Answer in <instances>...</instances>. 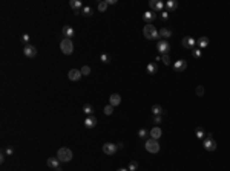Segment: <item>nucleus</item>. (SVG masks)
Instances as JSON below:
<instances>
[{
    "label": "nucleus",
    "mask_w": 230,
    "mask_h": 171,
    "mask_svg": "<svg viewBox=\"0 0 230 171\" xmlns=\"http://www.w3.org/2000/svg\"><path fill=\"white\" fill-rule=\"evenodd\" d=\"M166 8H167V11H175L178 8V3L175 2V0H169V2L166 3Z\"/></svg>",
    "instance_id": "22"
},
{
    "label": "nucleus",
    "mask_w": 230,
    "mask_h": 171,
    "mask_svg": "<svg viewBox=\"0 0 230 171\" xmlns=\"http://www.w3.org/2000/svg\"><path fill=\"white\" fill-rule=\"evenodd\" d=\"M5 153H6V154H8V156H11L12 153H14V148H12V147H8V148H6V150H5Z\"/></svg>",
    "instance_id": "38"
},
{
    "label": "nucleus",
    "mask_w": 230,
    "mask_h": 171,
    "mask_svg": "<svg viewBox=\"0 0 230 171\" xmlns=\"http://www.w3.org/2000/svg\"><path fill=\"white\" fill-rule=\"evenodd\" d=\"M22 42H25V43H28V42H29V35H28V34H25V35L22 37Z\"/></svg>",
    "instance_id": "39"
},
{
    "label": "nucleus",
    "mask_w": 230,
    "mask_h": 171,
    "mask_svg": "<svg viewBox=\"0 0 230 171\" xmlns=\"http://www.w3.org/2000/svg\"><path fill=\"white\" fill-rule=\"evenodd\" d=\"M186 69H187V61H186V60H178V61H175V64H173V70H175V72L181 73V72H184Z\"/></svg>",
    "instance_id": "7"
},
{
    "label": "nucleus",
    "mask_w": 230,
    "mask_h": 171,
    "mask_svg": "<svg viewBox=\"0 0 230 171\" xmlns=\"http://www.w3.org/2000/svg\"><path fill=\"white\" fill-rule=\"evenodd\" d=\"M195 92H197V95H198V96H202V95H204V87H202V86H198V87H197V90H195Z\"/></svg>",
    "instance_id": "34"
},
{
    "label": "nucleus",
    "mask_w": 230,
    "mask_h": 171,
    "mask_svg": "<svg viewBox=\"0 0 230 171\" xmlns=\"http://www.w3.org/2000/svg\"><path fill=\"white\" fill-rule=\"evenodd\" d=\"M60 49H62V52L65 53V55H71V53L74 52L72 40L71 38H63L62 42H60Z\"/></svg>",
    "instance_id": "3"
},
{
    "label": "nucleus",
    "mask_w": 230,
    "mask_h": 171,
    "mask_svg": "<svg viewBox=\"0 0 230 171\" xmlns=\"http://www.w3.org/2000/svg\"><path fill=\"white\" fill-rule=\"evenodd\" d=\"M204 134H206V133H204V130H202L201 127L197 128V138H198V139H204Z\"/></svg>",
    "instance_id": "29"
},
{
    "label": "nucleus",
    "mask_w": 230,
    "mask_h": 171,
    "mask_svg": "<svg viewBox=\"0 0 230 171\" xmlns=\"http://www.w3.org/2000/svg\"><path fill=\"white\" fill-rule=\"evenodd\" d=\"M157 49H158V52L163 53V55H167L169 51H170V44H169V42H166V40H160L158 44H157Z\"/></svg>",
    "instance_id": "6"
},
{
    "label": "nucleus",
    "mask_w": 230,
    "mask_h": 171,
    "mask_svg": "<svg viewBox=\"0 0 230 171\" xmlns=\"http://www.w3.org/2000/svg\"><path fill=\"white\" fill-rule=\"evenodd\" d=\"M72 157H74L72 151H71L69 148H66V147H62V148L57 151V159H58L60 162H69Z\"/></svg>",
    "instance_id": "2"
},
{
    "label": "nucleus",
    "mask_w": 230,
    "mask_h": 171,
    "mask_svg": "<svg viewBox=\"0 0 230 171\" xmlns=\"http://www.w3.org/2000/svg\"><path fill=\"white\" fill-rule=\"evenodd\" d=\"M146 70H147L149 75H155V73L158 72V66H157V63H149L147 67H146Z\"/></svg>",
    "instance_id": "19"
},
{
    "label": "nucleus",
    "mask_w": 230,
    "mask_h": 171,
    "mask_svg": "<svg viewBox=\"0 0 230 171\" xmlns=\"http://www.w3.org/2000/svg\"><path fill=\"white\" fill-rule=\"evenodd\" d=\"M103 112H104V115H112V113H114V106H111V104L104 106Z\"/></svg>",
    "instance_id": "26"
},
{
    "label": "nucleus",
    "mask_w": 230,
    "mask_h": 171,
    "mask_svg": "<svg viewBox=\"0 0 230 171\" xmlns=\"http://www.w3.org/2000/svg\"><path fill=\"white\" fill-rule=\"evenodd\" d=\"M62 32H63V37L65 38H72L74 35H75V31H74L72 26H65Z\"/></svg>",
    "instance_id": "16"
},
{
    "label": "nucleus",
    "mask_w": 230,
    "mask_h": 171,
    "mask_svg": "<svg viewBox=\"0 0 230 171\" xmlns=\"http://www.w3.org/2000/svg\"><path fill=\"white\" fill-rule=\"evenodd\" d=\"M146 150L149 153H158L160 151V144L157 139H147L146 141Z\"/></svg>",
    "instance_id": "5"
},
{
    "label": "nucleus",
    "mask_w": 230,
    "mask_h": 171,
    "mask_svg": "<svg viewBox=\"0 0 230 171\" xmlns=\"http://www.w3.org/2000/svg\"><path fill=\"white\" fill-rule=\"evenodd\" d=\"M83 112H84L87 116H91V115L94 113V107H92L91 104H84V106H83Z\"/></svg>",
    "instance_id": "24"
},
{
    "label": "nucleus",
    "mask_w": 230,
    "mask_h": 171,
    "mask_svg": "<svg viewBox=\"0 0 230 171\" xmlns=\"http://www.w3.org/2000/svg\"><path fill=\"white\" fill-rule=\"evenodd\" d=\"M117 171H129V170H126V168H120V170H117Z\"/></svg>",
    "instance_id": "42"
},
{
    "label": "nucleus",
    "mask_w": 230,
    "mask_h": 171,
    "mask_svg": "<svg viewBox=\"0 0 230 171\" xmlns=\"http://www.w3.org/2000/svg\"><path fill=\"white\" fill-rule=\"evenodd\" d=\"M153 122H155V124H160V122H161V116H153Z\"/></svg>",
    "instance_id": "40"
},
{
    "label": "nucleus",
    "mask_w": 230,
    "mask_h": 171,
    "mask_svg": "<svg viewBox=\"0 0 230 171\" xmlns=\"http://www.w3.org/2000/svg\"><path fill=\"white\" fill-rule=\"evenodd\" d=\"M83 15H84V17H91V15H92V8H89V6H84V8H83Z\"/></svg>",
    "instance_id": "27"
},
{
    "label": "nucleus",
    "mask_w": 230,
    "mask_h": 171,
    "mask_svg": "<svg viewBox=\"0 0 230 171\" xmlns=\"http://www.w3.org/2000/svg\"><path fill=\"white\" fill-rule=\"evenodd\" d=\"M137 168H138V163L135 162V160H132V162L129 163V171H135Z\"/></svg>",
    "instance_id": "33"
},
{
    "label": "nucleus",
    "mask_w": 230,
    "mask_h": 171,
    "mask_svg": "<svg viewBox=\"0 0 230 171\" xmlns=\"http://www.w3.org/2000/svg\"><path fill=\"white\" fill-rule=\"evenodd\" d=\"M161 61H163V63H164L166 66H169V63H170V58H169V53H167V55H163V57H161Z\"/></svg>",
    "instance_id": "35"
},
{
    "label": "nucleus",
    "mask_w": 230,
    "mask_h": 171,
    "mask_svg": "<svg viewBox=\"0 0 230 171\" xmlns=\"http://www.w3.org/2000/svg\"><path fill=\"white\" fill-rule=\"evenodd\" d=\"M120 102H121V96H120V95L118 93H112L111 98H109V104L114 106V107H117V106H120Z\"/></svg>",
    "instance_id": "17"
},
{
    "label": "nucleus",
    "mask_w": 230,
    "mask_h": 171,
    "mask_svg": "<svg viewBox=\"0 0 230 171\" xmlns=\"http://www.w3.org/2000/svg\"><path fill=\"white\" fill-rule=\"evenodd\" d=\"M161 18H163V20H167V18H169V11H163V12H161Z\"/></svg>",
    "instance_id": "37"
},
{
    "label": "nucleus",
    "mask_w": 230,
    "mask_h": 171,
    "mask_svg": "<svg viewBox=\"0 0 230 171\" xmlns=\"http://www.w3.org/2000/svg\"><path fill=\"white\" fill-rule=\"evenodd\" d=\"M80 70H82L83 75H89V73H91V67H89V66H83Z\"/></svg>",
    "instance_id": "32"
},
{
    "label": "nucleus",
    "mask_w": 230,
    "mask_h": 171,
    "mask_svg": "<svg viewBox=\"0 0 230 171\" xmlns=\"http://www.w3.org/2000/svg\"><path fill=\"white\" fill-rule=\"evenodd\" d=\"M160 37H164V38H169V37H172V32L169 31L167 28H163V29H160Z\"/></svg>",
    "instance_id": "23"
},
{
    "label": "nucleus",
    "mask_w": 230,
    "mask_h": 171,
    "mask_svg": "<svg viewBox=\"0 0 230 171\" xmlns=\"http://www.w3.org/2000/svg\"><path fill=\"white\" fill-rule=\"evenodd\" d=\"M181 44L184 46L186 49H193L195 44H197V42L193 40V37H184V38H182V42H181Z\"/></svg>",
    "instance_id": "12"
},
{
    "label": "nucleus",
    "mask_w": 230,
    "mask_h": 171,
    "mask_svg": "<svg viewBox=\"0 0 230 171\" xmlns=\"http://www.w3.org/2000/svg\"><path fill=\"white\" fill-rule=\"evenodd\" d=\"M118 150V147L115 145V144H112V142H106L104 145H103V151L106 153V154H115V151Z\"/></svg>",
    "instance_id": "8"
},
{
    "label": "nucleus",
    "mask_w": 230,
    "mask_h": 171,
    "mask_svg": "<svg viewBox=\"0 0 230 171\" xmlns=\"http://www.w3.org/2000/svg\"><path fill=\"white\" fill-rule=\"evenodd\" d=\"M197 43H198V46H199V49H206V47L209 46V38H207V37H201Z\"/></svg>",
    "instance_id": "21"
},
{
    "label": "nucleus",
    "mask_w": 230,
    "mask_h": 171,
    "mask_svg": "<svg viewBox=\"0 0 230 171\" xmlns=\"http://www.w3.org/2000/svg\"><path fill=\"white\" fill-rule=\"evenodd\" d=\"M69 5H71V8L75 11V12H80V8H82V2H80V0H71L69 2Z\"/></svg>",
    "instance_id": "20"
},
{
    "label": "nucleus",
    "mask_w": 230,
    "mask_h": 171,
    "mask_svg": "<svg viewBox=\"0 0 230 171\" xmlns=\"http://www.w3.org/2000/svg\"><path fill=\"white\" fill-rule=\"evenodd\" d=\"M161 134H163V132H161V128L160 127H153L152 130H150V136H152V139H160L161 138Z\"/></svg>",
    "instance_id": "18"
},
{
    "label": "nucleus",
    "mask_w": 230,
    "mask_h": 171,
    "mask_svg": "<svg viewBox=\"0 0 230 171\" xmlns=\"http://www.w3.org/2000/svg\"><path fill=\"white\" fill-rule=\"evenodd\" d=\"M192 55H193L195 58H201L202 52H201V49H193V51H192Z\"/></svg>",
    "instance_id": "30"
},
{
    "label": "nucleus",
    "mask_w": 230,
    "mask_h": 171,
    "mask_svg": "<svg viewBox=\"0 0 230 171\" xmlns=\"http://www.w3.org/2000/svg\"><path fill=\"white\" fill-rule=\"evenodd\" d=\"M204 148L207 150V151H215L216 150V141L213 139L212 133H209L204 138Z\"/></svg>",
    "instance_id": "4"
},
{
    "label": "nucleus",
    "mask_w": 230,
    "mask_h": 171,
    "mask_svg": "<svg viewBox=\"0 0 230 171\" xmlns=\"http://www.w3.org/2000/svg\"><path fill=\"white\" fill-rule=\"evenodd\" d=\"M143 34L147 40H157L160 37V31H157L153 25H146L143 28Z\"/></svg>",
    "instance_id": "1"
},
{
    "label": "nucleus",
    "mask_w": 230,
    "mask_h": 171,
    "mask_svg": "<svg viewBox=\"0 0 230 171\" xmlns=\"http://www.w3.org/2000/svg\"><path fill=\"white\" fill-rule=\"evenodd\" d=\"M149 6H150V9L152 11H160V12H163V8H164V3L163 2H160V0H150L149 2Z\"/></svg>",
    "instance_id": "9"
},
{
    "label": "nucleus",
    "mask_w": 230,
    "mask_h": 171,
    "mask_svg": "<svg viewBox=\"0 0 230 171\" xmlns=\"http://www.w3.org/2000/svg\"><path fill=\"white\" fill-rule=\"evenodd\" d=\"M82 70H78V69H71L69 73H67V78H69L71 81H78L80 78H82Z\"/></svg>",
    "instance_id": "13"
},
{
    "label": "nucleus",
    "mask_w": 230,
    "mask_h": 171,
    "mask_svg": "<svg viewBox=\"0 0 230 171\" xmlns=\"http://www.w3.org/2000/svg\"><path fill=\"white\" fill-rule=\"evenodd\" d=\"M143 20L147 23V25H152V22L155 20V12L153 11H146L143 14Z\"/></svg>",
    "instance_id": "15"
},
{
    "label": "nucleus",
    "mask_w": 230,
    "mask_h": 171,
    "mask_svg": "<svg viewBox=\"0 0 230 171\" xmlns=\"http://www.w3.org/2000/svg\"><path fill=\"white\" fill-rule=\"evenodd\" d=\"M106 3L107 5H115V3H117V0H106Z\"/></svg>",
    "instance_id": "41"
},
{
    "label": "nucleus",
    "mask_w": 230,
    "mask_h": 171,
    "mask_svg": "<svg viewBox=\"0 0 230 171\" xmlns=\"http://www.w3.org/2000/svg\"><path fill=\"white\" fill-rule=\"evenodd\" d=\"M23 53H25V55L28 57V58H34V57L37 55V49H35V47H34L32 44H26V46H25V49H23Z\"/></svg>",
    "instance_id": "11"
},
{
    "label": "nucleus",
    "mask_w": 230,
    "mask_h": 171,
    "mask_svg": "<svg viewBox=\"0 0 230 171\" xmlns=\"http://www.w3.org/2000/svg\"><path fill=\"white\" fill-rule=\"evenodd\" d=\"M46 163H48V167L52 168V170H55V171H62V168H60V160L57 159V157H49L48 160H46Z\"/></svg>",
    "instance_id": "10"
},
{
    "label": "nucleus",
    "mask_w": 230,
    "mask_h": 171,
    "mask_svg": "<svg viewBox=\"0 0 230 171\" xmlns=\"http://www.w3.org/2000/svg\"><path fill=\"white\" fill-rule=\"evenodd\" d=\"M152 113L155 116H161V115H163V108H161V106H153L152 107Z\"/></svg>",
    "instance_id": "25"
},
{
    "label": "nucleus",
    "mask_w": 230,
    "mask_h": 171,
    "mask_svg": "<svg viewBox=\"0 0 230 171\" xmlns=\"http://www.w3.org/2000/svg\"><path fill=\"white\" fill-rule=\"evenodd\" d=\"M138 136H140L141 139H143V138H146V136H147V132H146V128H141V130H138Z\"/></svg>",
    "instance_id": "36"
},
{
    "label": "nucleus",
    "mask_w": 230,
    "mask_h": 171,
    "mask_svg": "<svg viewBox=\"0 0 230 171\" xmlns=\"http://www.w3.org/2000/svg\"><path fill=\"white\" fill-rule=\"evenodd\" d=\"M83 124H84L86 128H94V127L97 125V118H95L94 115H91V116H87V118L84 119Z\"/></svg>",
    "instance_id": "14"
},
{
    "label": "nucleus",
    "mask_w": 230,
    "mask_h": 171,
    "mask_svg": "<svg viewBox=\"0 0 230 171\" xmlns=\"http://www.w3.org/2000/svg\"><path fill=\"white\" fill-rule=\"evenodd\" d=\"M97 8H98V11H100V12H104V11L107 9V3H106V2H101V3H98Z\"/></svg>",
    "instance_id": "28"
},
{
    "label": "nucleus",
    "mask_w": 230,
    "mask_h": 171,
    "mask_svg": "<svg viewBox=\"0 0 230 171\" xmlns=\"http://www.w3.org/2000/svg\"><path fill=\"white\" fill-rule=\"evenodd\" d=\"M100 60L103 61V63H111V57L107 55V53H103V55L100 57Z\"/></svg>",
    "instance_id": "31"
}]
</instances>
